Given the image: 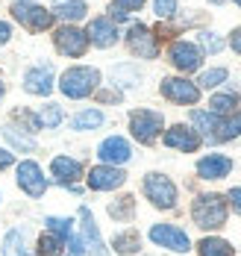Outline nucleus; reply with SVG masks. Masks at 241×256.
<instances>
[{"label":"nucleus","mask_w":241,"mask_h":256,"mask_svg":"<svg viewBox=\"0 0 241 256\" xmlns=\"http://www.w3.org/2000/svg\"><path fill=\"white\" fill-rule=\"evenodd\" d=\"M191 218L203 230H218L227 224V200L221 194H200L191 206Z\"/></svg>","instance_id":"1"},{"label":"nucleus","mask_w":241,"mask_h":256,"mask_svg":"<svg viewBox=\"0 0 241 256\" xmlns=\"http://www.w3.org/2000/svg\"><path fill=\"white\" fill-rule=\"evenodd\" d=\"M97 82H100V71L97 68H68L62 80H59V88L68 94V98H74V100H80V98H88L94 88H97Z\"/></svg>","instance_id":"2"},{"label":"nucleus","mask_w":241,"mask_h":256,"mask_svg":"<svg viewBox=\"0 0 241 256\" xmlns=\"http://www.w3.org/2000/svg\"><path fill=\"white\" fill-rule=\"evenodd\" d=\"M12 15L32 32H41V30H47L53 24V12H47L44 6H38L32 0H15L12 3Z\"/></svg>","instance_id":"3"},{"label":"nucleus","mask_w":241,"mask_h":256,"mask_svg":"<svg viewBox=\"0 0 241 256\" xmlns=\"http://www.w3.org/2000/svg\"><path fill=\"white\" fill-rule=\"evenodd\" d=\"M144 194L159 209H174L177 206V186L165 174H147L144 177Z\"/></svg>","instance_id":"4"},{"label":"nucleus","mask_w":241,"mask_h":256,"mask_svg":"<svg viewBox=\"0 0 241 256\" xmlns=\"http://www.w3.org/2000/svg\"><path fill=\"white\" fill-rule=\"evenodd\" d=\"M130 130L141 144H153L156 136L162 132V115L153 109H135L130 115Z\"/></svg>","instance_id":"5"},{"label":"nucleus","mask_w":241,"mask_h":256,"mask_svg":"<svg viewBox=\"0 0 241 256\" xmlns=\"http://www.w3.org/2000/svg\"><path fill=\"white\" fill-rule=\"evenodd\" d=\"M80 244H82V254L88 256H106V244H103V238H100V232H97V224H94V218H91V212L82 206L80 209Z\"/></svg>","instance_id":"6"},{"label":"nucleus","mask_w":241,"mask_h":256,"mask_svg":"<svg viewBox=\"0 0 241 256\" xmlns=\"http://www.w3.org/2000/svg\"><path fill=\"white\" fill-rule=\"evenodd\" d=\"M127 48H130V53L141 56V59H156V53H159V48H156V36H153L144 24L130 26V32H127Z\"/></svg>","instance_id":"7"},{"label":"nucleus","mask_w":241,"mask_h":256,"mask_svg":"<svg viewBox=\"0 0 241 256\" xmlns=\"http://www.w3.org/2000/svg\"><path fill=\"white\" fill-rule=\"evenodd\" d=\"M150 242H156V244L168 248V250H177V254H186L188 248H191L188 236L180 227H174V224H156V227H150Z\"/></svg>","instance_id":"8"},{"label":"nucleus","mask_w":241,"mask_h":256,"mask_svg":"<svg viewBox=\"0 0 241 256\" xmlns=\"http://www.w3.org/2000/svg\"><path fill=\"white\" fill-rule=\"evenodd\" d=\"M53 42L59 48V53H65V56H82L88 50V36L82 30H77V26H59Z\"/></svg>","instance_id":"9"},{"label":"nucleus","mask_w":241,"mask_h":256,"mask_svg":"<svg viewBox=\"0 0 241 256\" xmlns=\"http://www.w3.org/2000/svg\"><path fill=\"white\" fill-rule=\"evenodd\" d=\"M162 94H165L168 100H174V103H197L200 100V88H197L194 82L183 80V77L162 80Z\"/></svg>","instance_id":"10"},{"label":"nucleus","mask_w":241,"mask_h":256,"mask_svg":"<svg viewBox=\"0 0 241 256\" xmlns=\"http://www.w3.org/2000/svg\"><path fill=\"white\" fill-rule=\"evenodd\" d=\"M124 180H127V174L121 168H115V165H97V168L88 171V188H94V192H112V188L124 186Z\"/></svg>","instance_id":"11"},{"label":"nucleus","mask_w":241,"mask_h":256,"mask_svg":"<svg viewBox=\"0 0 241 256\" xmlns=\"http://www.w3.org/2000/svg\"><path fill=\"white\" fill-rule=\"evenodd\" d=\"M168 56H171V62L180 68V71H197L200 68V62H203V50L197 48V44H188V42H174L171 44V50H168Z\"/></svg>","instance_id":"12"},{"label":"nucleus","mask_w":241,"mask_h":256,"mask_svg":"<svg viewBox=\"0 0 241 256\" xmlns=\"http://www.w3.org/2000/svg\"><path fill=\"white\" fill-rule=\"evenodd\" d=\"M18 186L27 192L29 198H41L47 192V180L35 162H21L18 165Z\"/></svg>","instance_id":"13"},{"label":"nucleus","mask_w":241,"mask_h":256,"mask_svg":"<svg viewBox=\"0 0 241 256\" xmlns=\"http://www.w3.org/2000/svg\"><path fill=\"white\" fill-rule=\"evenodd\" d=\"M97 156L103 159V165H124V162L133 156V148H130L127 138L112 136V138H106V142L97 148Z\"/></svg>","instance_id":"14"},{"label":"nucleus","mask_w":241,"mask_h":256,"mask_svg":"<svg viewBox=\"0 0 241 256\" xmlns=\"http://www.w3.org/2000/svg\"><path fill=\"white\" fill-rule=\"evenodd\" d=\"M165 144H168V148H177V150H183V154H194V150L200 148V136L191 127H186V124H177V127H171L165 132Z\"/></svg>","instance_id":"15"},{"label":"nucleus","mask_w":241,"mask_h":256,"mask_svg":"<svg viewBox=\"0 0 241 256\" xmlns=\"http://www.w3.org/2000/svg\"><path fill=\"white\" fill-rule=\"evenodd\" d=\"M24 88L29 94H50L53 92V68L50 65H38V68H29L27 77H24Z\"/></svg>","instance_id":"16"},{"label":"nucleus","mask_w":241,"mask_h":256,"mask_svg":"<svg viewBox=\"0 0 241 256\" xmlns=\"http://www.w3.org/2000/svg\"><path fill=\"white\" fill-rule=\"evenodd\" d=\"M230 171H233V159H227L221 154H209L197 162V174L203 180H221V177H227Z\"/></svg>","instance_id":"17"},{"label":"nucleus","mask_w":241,"mask_h":256,"mask_svg":"<svg viewBox=\"0 0 241 256\" xmlns=\"http://www.w3.org/2000/svg\"><path fill=\"white\" fill-rule=\"evenodd\" d=\"M85 36H88V42L91 44H97V48H112L115 42H118V30L115 24L109 21V18H94L88 30H85Z\"/></svg>","instance_id":"18"},{"label":"nucleus","mask_w":241,"mask_h":256,"mask_svg":"<svg viewBox=\"0 0 241 256\" xmlns=\"http://www.w3.org/2000/svg\"><path fill=\"white\" fill-rule=\"evenodd\" d=\"M50 171H53L56 182H65V186H71L74 180L82 174V165L77 159H71V156H56L53 165H50Z\"/></svg>","instance_id":"19"},{"label":"nucleus","mask_w":241,"mask_h":256,"mask_svg":"<svg viewBox=\"0 0 241 256\" xmlns=\"http://www.w3.org/2000/svg\"><path fill=\"white\" fill-rule=\"evenodd\" d=\"M236 136H241V112L230 115V118H221V115H218L212 142H230V138H236Z\"/></svg>","instance_id":"20"},{"label":"nucleus","mask_w":241,"mask_h":256,"mask_svg":"<svg viewBox=\"0 0 241 256\" xmlns=\"http://www.w3.org/2000/svg\"><path fill=\"white\" fill-rule=\"evenodd\" d=\"M85 12H88V6L82 0H59L56 3V15L65 21H80V18H85Z\"/></svg>","instance_id":"21"},{"label":"nucleus","mask_w":241,"mask_h":256,"mask_svg":"<svg viewBox=\"0 0 241 256\" xmlns=\"http://www.w3.org/2000/svg\"><path fill=\"white\" fill-rule=\"evenodd\" d=\"M197 250H200V256H236L233 254V244L224 242V238H203L197 244Z\"/></svg>","instance_id":"22"},{"label":"nucleus","mask_w":241,"mask_h":256,"mask_svg":"<svg viewBox=\"0 0 241 256\" xmlns=\"http://www.w3.org/2000/svg\"><path fill=\"white\" fill-rule=\"evenodd\" d=\"M3 254L6 256H29L27 244H24V230H12L3 238Z\"/></svg>","instance_id":"23"},{"label":"nucleus","mask_w":241,"mask_h":256,"mask_svg":"<svg viewBox=\"0 0 241 256\" xmlns=\"http://www.w3.org/2000/svg\"><path fill=\"white\" fill-rule=\"evenodd\" d=\"M112 248H115L118 254H135V250L141 248V238H138V232H135V230L118 232V236L112 238Z\"/></svg>","instance_id":"24"},{"label":"nucleus","mask_w":241,"mask_h":256,"mask_svg":"<svg viewBox=\"0 0 241 256\" xmlns=\"http://www.w3.org/2000/svg\"><path fill=\"white\" fill-rule=\"evenodd\" d=\"M65 250V238L62 236H56V232H44L41 238H38V254L41 256H59Z\"/></svg>","instance_id":"25"},{"label":"nucleus","mask_w":241,"mask_h":256,"mask_svg":"<svg viewBox=\"0 0 241 256\" xmlns=\"http://www.w3.org/2000/svg\"><path fill=\"white\" fill-rule=\"evenodd\" d=\"M103 124V112L100 109H85L80 115H74V121H71V127L74 130H94Z\"/></svg>","instance_id":"26"},{"label":"nucleus","mask_w":241,"mask_h":256,"mask_svg":"<svg viewBox=\"0 0 241 256\" xmlns=\"http://www.w3.org/2000/svg\"><path fill=\"white\" fill-rule=\"evenodd\" d=\"M135 212V200L133 194H124V198H118L115 204H109V215L112 218H118V221H130Z\"/></svg>","instance_id":"27"},{"label":"nucleus","mask_w":241,"mask_h":256,"mask_svg":"<svg viewBox=\"0 0 241 256\" xmlns=\"http://www.w3.org/2000/svg\"><path fill=\"white\" fill-rule=\"evenodd\" d=\"M227 80V68H212V71H203L200 74V88H215V86H221Z\"/></svg>","instance_id":"28"},{"label":"nucleus","mask_w":241,"mask_h":256,"mask_svg":"<svg viewBox=\"0 0 241 256\" xmlns=\"http://www.w3.org/2000/svg\"><path fill=\"white\" fill-rule=\"evenodd\" d=\"M209 106H212L215 115H227V112H233V106H236V94H215Z\"/></svg>","instance_id":"29"},{"label":"nucleus","mask_w":241,"mask_h":256,"mask_svg":"<svg viewBox=\"0 0 241 256\" xmlns=\"http://www.w3.org/2000/svg\"><path fill=\"white\" fill-rule=\"evenodd\" d=\"M38 124L41 127H59L62 124V109L59 106H44L41 115H38Z\"/></svg>","instance_id":"30"},{"label":"nucleus","mask_w":241,"mask_h":256,"mask_svg":"<svg viewBox=\"0 0 241 256\" xmlns=\"http://www.w3.org/2000/svg\"><path fill=\"white\" fill-rule=\"evenodd\" d=\"M47 230L56 232V236H62L65 242L74 236V232H71V221H68V218H47Z\"/></svg>","instance_id":"31"},{"label":"nucleus","mask_w":241,"mask_h":256,"mask_svg":"<svg viewBox=\"0 0 241 256\" xmlns=\"http://www.w3.org/2000/svg\"><path fill=\"white\" fill-rule=\"evenodd\" d=\"M200 44H203V50H209V53H218L221 48H224V38H218L215 32H200Z\"/></svg>","instance_id":"32"},{"label":"nucleus","mask_w":241,"mask_h":256,"mask_svg":"<svg viewBox=\"0 0 241 256\" xmlns=\"http://www.w3.org/2000/svg\"><path fill=\"white\" fill-rule=\"evenodd\" d=\"M153 6H156V15L159 18H171L177 12V0H153Z\"/></svg>","instance_id":"33"},{"label":"nucleus","mask_w":241,"mask_h":256,"mask_svg":"<svg viewBox=\"0 0 241 256\" xmlns=\"http://www.w3.org/2000/svg\"><path fill=\"white\" fill-rule=\"evenodd\" d=\"M6 138H9L15 148H24V150H29V148H32V142H29V138H24V136H18V130H15V127H6Z\"/></svg>","instance_id":"34"},{"label":"nucleus","mask_w":241,"mask_h":256,"mask_svg":"<svg viewBox=\"0 0 241 256\" xmlns=\"http://www.w3.org/2000/svg\"><path fill=\"white\" fill-rule=\"evenodd\" d=\"M112 6H118V9H124V12H130V9H141V6H144V0H115Z\"/></svg>","instance_id":"35"},{"label":"nucleus","mask_w":241,"mask_h":256,"mask_svg":"<svg viewBox=\"0 0 241 256\" xmlns=\"http://www.w3.org/2000/svg\"><path fill=\"white\" fill-rule=\"evenodd\" d=\"M227 200H230V204H233V209L241 215V188H233V192L227 194Z\"/></svg>","instance_id":"36"},{"label":"nucleus","mask_w":241,"mask_h":256,"mask_svg":"<svg viewBox=\"0 0 241 256\" xmlns=\"http://www.w3.org/2000/svg\"><path fill=\"white\" fill-rule=\"evenodd\" d=\"M12 162H15V156H12V154H6V150H0V171H3V168H9Z\"/></svg>","instance_id":"37"},{"label":"nucleus","mask_w":241,"mask_h":256,"mask_svg":"<svg viewBox=\"0 0 241 256\" xmlns=\"http://www.w3.org/2000/svg\"><path fill=\"white\" fill-rule=\"evenodd\" d=\"M9 36H12V30H9V24H3V21H0V44H3V42H6Z\"/></svg>","instance_id":"38"},{"label":"nucleus","mask_w":241,"mask_h":256,"mask_svg":"<svg viewBox=\"0 0 241 256\" xmlns=\"http://www.w3.org/2000/svg\"><path fill=\"white\" fill-rule=\"evenodd\" d=\"M233 48H236V53H241V30L233 32Z\"/></svg>","instance_id":"39"},{"label":"nucleus","mask_w":241,"mask_h":256,"mask_svg":"<svg viewBox=\"0 0 241 256\" xmlns=\"http://www.w3.org/2000/svg\"><path fill=\"white\" fill-rule=\"evenodd\" d=\"M0 100H3V82H0Z\"/></svg>","instance_id":"40"},{"label":"nucleus","mask_w":241,"mask_h":256,"mask_svg":"<svg viewBox=\"0 0 241 256\" xmlns=\"http://www.w3.org/2000/svg\"><path fill=\"white\" fill-rule=\"evenodd\" d=\"M212 3H224V0H212Z\"/></svg>","instance_id":"41"},{"label":"nucleus","mask_w":241,"mask_h":256,"mask_svg":"<svg viewBox=\"0 0 241 256\" xmlns=\"http://www.w3.org/2000/svg\"><path fill=\"white\" fill-rule=\"evenodd\" d=\"M236 3H239V6H241V0H236Z\"/></svg>","instance_id":"42"},{"label":"nucleus","mask_w":241,"mask_h":256,"mask_svg":"<svg viewBox=\"0 0 241 256\" xmlns=\"http://www.w3.org/2000/svg\"><path fill=\"white\" fill-rule=\"evenodd\" d=\"M71 256H74V254H71Z\"/></svg>","instance_id":"43"}]
</instances>
